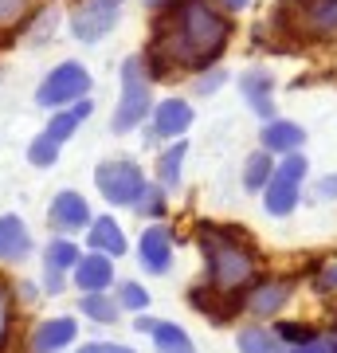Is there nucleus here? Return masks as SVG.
Instances as JSON below:
<instances>
[{"label": "nucleus", "mask_w": 337, "mask_h": 353, "mask_svg": "<svg viewBox=\"0 0 337 353\" xmlns=\"http://www.w3.org/2000/svg\"><path fill=\"white\" fill-rule=\"evenodd\" d=\"M43 287H48V294H59V290H63V271H59V267L43 263Z\"/></svg>", "instance_id": "33"}, {"label": "nucleus", "mask_w": 337, "mask_h": 353, "mask_svg": "<svg viewBox=\"0 0 337 353\" xmlns=\"http://www.w3.org/2000/svg\"><path fill=\"white\" fill-rule=\"evenodd\" d=\"M188 299L196 306L200 314H208L212 322H232V318L247 306V294H239V290H220V287H192L188 290Z\"/></svg>", "instance_id": "9"}, {"label": "nucleus", "mask_w": 337, "mask_h": 353, "mask_svg": "<svg viewBox=\"0 0 337 353\" xmlns=\"http://www.w3.org/2000/svg\"><path fill=\"white\" fill-rule=\"evenodd\" d=\"M43 263L59 267V271H71V267L79 263V248L71 240H51L48 252H43Z\"/></svg>", "instance_id": "25"}, {"label": "nucleus", "mask_w": 337, "mask_h": 353, "mask_svg": "<svg viewBox=\"0 0 337 353\" xmlns=\"http://www.w3.org/2000/svg\"><path fill=\"white\" fill-rule=\"evenodd\" d=\"M329 350L337 353V314H334V345H329Z\"/></svg>", "instance_id": "39"}, {"label": "nucleus", "mask_w": 337, "mask_h": 353, "mask_svg": "<svg viewBox=\"0 0 337 353\" xmlns=\"http://www.w3.org/2000/svg\"><path fill=\"white\" fill-rule=\"evenodd\" d=\"M185 141L176 138L169 150L161 153V161H157V181H161V189H176L181 185V165H185Z\"/></svg>", "instance_id": "22"}, {"label": "nucleus", "mask_w": 337, "mask_h": 353, "mask_svg": "<svg viewBox=\"0 0 337 353\" xmlns=\"http://www.w3.org/2000/svg\"><path fill=\"white\" fill-rule=\"evenodd\" d=\"M290 8L278 4V24L294 28V36L325 39L337 36V0H287Z\"/></svg>", "instance_id": "4"}, {"label": "nucleus", "mask_w": 337, "mask_h": 353, "mask_svg": "<svg viewBox=\"0 0 337 353\" xmlns=\"http://www.w3.org/2000/svg\"><path fill=\"white\" fill-rule=\"evenodd\" d=\"M87 90H90V71L83 63H75V59H67V63H59L43 83H39L36 106H43V110H59V106H67V102L83 99Z\"/></svg>", "instance_id": "5"}, {"label": "nucleus", "mask_w": 337, "mask_h": 353, "mask_svg": "<svg viewBox=\"0 0 337 353\" xmlns=\"http://www.w3.org/2000/svg\"><path fill=\"white\" fill-rule=\"evenodd\" d=\"M271 173H275V165H271V153L263 150V153H255L247 161V173H243V185H247L251 192H259L267 181H271Z\"/></svg>", "instance_id": "24"}, {"label": "nucleus", "mask_w": 337, "mask_h": 353, "mask_svg": "<svg viewBox=\"0 0 337 353\" xmlns=\"http://www.w3.org/2000/svg\"><path fill=\"white\" fill-rule=\"evenodd\" d=\"M118 306H130V310H145V306H150V294H145L138 283H122V287H118Z\"/></svg>", "instance_id": "29"}, {"label": "nucleus", "mask_w": 337, "mask_h": 353, "mask_svg": "<svg viewBox=\"0 0 337 353\" xmlns=\"http://www.w3.org/2000/svg\"><path fill=\"white\" fill-rule=\"evenodd\" d=\"M318 196H337V176H325V181H318Z\"/></svg>", "instance_id": "36"}, {"label": "nucleus", "mask_w": 337, "mask_h": 353, "mask_svg": "<svg viewBox=\"0 0 337 353\" xmlns=\"http://www.w3.org/2000/svg\"><path fill=\"white\" fill-rule=\"evenodd\" d=\"M48 220L59 228V232H83V228L90 224V208H87V201H83L75 189H63L59 196L51 201Z\"/></svg>", "instance_id": "10"}, {"label": "nucleus", "mask_w": 337, "mask_h": 353, "mask_svg": "<svg viewBox=\"0 0 337 353\" xmlns=\"http://www.w3.org/2000/svg\"><path fill=\"white\" fill-rule=\"evenodd\" d=\"M302 138H306V134H302L294 122H275V118H271V122L263 126V145H267V153H294L302 145Z\"/></svg>", "instance_id": "19"}, {"label": "nucleus", "mask_w": 337, "mask_h": 353, "mask_svg": "<svg viewBox=\"0 0 337 353\" xmlns=\"http://www.w3.org/2000/svg\"><path fill=\"white\" fill-rule=\"evenodd\" d=\"M90 248L102 252V255H110V259L125 255V236H122V228L114 224V216H99V220H90Z\"/></svg>", "instance_id": "18"}, {"label": "nucleus", "mask_w": 337, "mask_h": 353, "mask_svg": "<svg viewBox=\"0 0 337 353\" xmlns=\"http://www.w3.org/2000/svg\"><path fill=\"white\" fill-rule=\"evenodd\" d=\"M138 252H141V267L150 275H165L169 263H173V236H169V228H145Z\"/></svg>", "instance_id": "11"}, {"label": "nucleus", "mask_w": 337, "mask_h": 353, "mask_svg": "<svg viewBox=\"0 0 337 353\" xmlns=\"http://www.w3.org/2000/svg\"><path fill=\"white\" fill-rule=\"evenodd\" d=\"M36 0H0V28H12L16 20H24L32 12Z\"/></svg>", "instance_id": "28"}, {"label": "nucleus", "mask_w": 337, "mask_h": 353, "mask_svg": "<svg viewBox=\"0 0 337 353\" xmlns=\"http://www.w3.org/2000/svg\"><path fill=\"white\" fill-rule=\"evenodd\" d=\"M314 287H318V290H329V287H337V263H325V267H322V275L314 279Z\"/></svg>", "instance_id": "34"}, {"label": "nucleus", "mask_w": 337, "mask_h": 353, "mask_svg": "<svg viewBox=\"0 0 337 353\" xmlns=\"http://www.w3.org/2000/svg\"><path fill=\"white\" fill-rule=\"evenodd\" d=\"M290 290H294V283H290V279H271V283H259V287L247 294V310H251V314H259V318L278 314V310L287 306Z\"/></svg>", "instance_id": "15"}, {"label": "nucleus", "mask_w": 337, "mask_h": 353, "mask_svg": "<svg viewBox=\"0 0 337 353\" xmlns=\"http://www.w3.org/2000/svg\"><path fill=\"white\" fill-rule=\"evenodd\" d=\"M75 283H79V290H106L114 283V259L110 255H102V252L79 255Z\"/></svg>", "instance_id": "14"}, {"label": "nucleus", "mask_w": 337, "mask_h": 353, "mask_svg": "<svg viewBox=\"0 0 337 353\" xmlns=\"http://www.w3.org/2000/svg\"><path fill=\"white\" fill-rule=\"evenodd\" d=\"M153 110V99H150V79H145V63L138 55L122 63V102L110 118V130L114 134H130L134 126L145 122V114Z\"/></svg>", "instance_id": "3"}, {"label": "nucleus", "mask_w": 337, "mask_h": 353, "mask_svg": "<svg viewBox=\"0 0 337 353\" xmlns=\"http://www.w3.org/2000/svg\"><path fill=\"white\" fill-rule=\"evenodd\" d=\"M200 248L208 259V283L220 290H239L255 279V252L236 236V228H216V224H200Z\"/></svg>", "instance_id": "2"}, {"label": "nucleus", "mask_w": 337, "mask_h": 353, "mask_svg": "<svg viewBox=\"0 0 337 353\" xmlns=\"http://www.w3.org/2000/svg\"><path fill=\"white\" fill-rule=\"evenodd\" d=\"M275 334H278L283 341H290V345H302V341H314V338H318V334H314L310 326H302V322H283Z\"/></svg>", "instance_id": "30"}, {"label": "nucleus", "mask_w": 337, "mask_h": 353, "mask_svg": "<svg viewBox=\"0 0 337 353\" xmlns=\"http://www.w3.org/2000/svg\"><path fill=\"white\" fill-rule=\"evenodd\" d=\"M83 314L94 318V322H114L118 318V303L110 294H102V290H87L83 294Z\"/></svg>", "instance_id": "23"}, {"label": "nucleus", "mask_w": 337, "mask_h": 353, "mask_svg": "<svg viewBox=\"0 0 337 353\" xmlns=\"http://www.w3.org/2000/svg\"><path fill=\"white\" fill-rule=\"evenodd\" d=\"M138 212L141 216H165V192L157 189V185H141V192H138Z\"/></svg>", "instance_id": "27"}, {"label": "nucleus", "mask_w": 337, "mask_h": 353, "mask_svg": "<svg viewBox=\"0 0 337 353\" xmlns=\"http://www.w3.org/2000/svg\"><path fill=\"white\" fill-rule=\"evenodd\" d=\"M94 185L110 204H134L141 185H145V173L134 161H102L94 173Z\"/></svg>", "instance_id": "7"}, {"label": "nucleus", "mask_w": 337, "mask_h": 353, "mask_svg": "<svg viewBox=\"0 0 337 353\" xmlns=\"http://www.w3.org/2000/svg\"><path fill=\"white\" fill-rule=\"evenodd\" d=\"M306 169H310V165H306V157L290 153L287 161L271 173V181L263 185V204H267V212H271V216L294 212V204H298V181L306 176Z\"/></svg>", "instance_id": "6"}, {"label": "nucleus", "mask_w": 337, "mask_h": 353, "mask_svg": "<svg viewBox=\"0 0 337 353\" xmlns=\"http://www.w3.org/2000/svg\"><path fill=\"white\" fill-rule=\"evenodd\" d=\"M32 252V236H28V224L20 216H0V259L4 263H16Z\"/></svg>", "instance_id": "16"}, {"label": "nucleus", "mask_w": 337, "mask_h": 353, "mask_svg": "<svg viewBox=\"0 0 337 353\" xmlns=\"http://www.w3.org/2000/svg\"><path fill=\"white\" fill-rule=\"evenodd\" d=\"M192 126V106L185 99H165L161 106H153V134L157 138H181Z\"/></svg>", "instance_id": "13"}, {"label": "nucleus", "mask_w": 337, "mask_h": 353, "mask_svg": "<svg viewBox=\"0 0 337 353\" xmlns=\"http://www.w3.org/2000/svg\"><path fill=\"white\" fill-rule=\"evenodd\" d=\"M55 157H59V145H55L48 134H39V138L28 145V161L39 165V169H51V165H55Z\"/></svg>", "instance_id": "26"}, {"label": "nucleus", "mask_w": 337, "mask_h": 353, "mask_svg": "<svg viewBox=\"0 0 337 353\" xmlns=\"http://www.w3.org/2000/svg\"><path fill=\"white\" fill-rule=\"evenodd\" d=\"M239 90H243V99L251 102V110L271 122V114H275V99H271L275 83H271V75H263V71H247V75H239Z\"/></svg>", "instance_id": "17"}, {"label": "nucleus", "mask_w": 337, "mask_h": 353, "mask_svg": "<svg viewBox=\"0 0 337 353\" xmlns=\"http://www.w3.org/2000/svg\"><path fill=\"white\" fill-rule=\"evenodd\" d=\"M153 322H157V318H150V314H141L138 322H134V330H138V334H150V330H153Z\"/></svg>", "instance_id": "37"}, {"label": "nucleus", "mask_w": 337, "mask_h": 353, "mask_svg": "<svg viewBox=\"0 0 337 353\" xmlns=\"http://www.w3.org/2000/svg\"><path fill=\"white\" fill-rule=\"evenodd\" d=\"M224 4H227V8H236V12H239V8H247L251 0H224Z\"/></svg>", "instance_id": "38"}, {"label": "nucleus", "mask_w": 337, "mask_h": 353, "mask_svg": "<svg viewBox=\"0 0 337 353\" xmlns=\"http://www.w3.org/2000/svg\"><path fill=\"white\" fill-rule=\"evenodd\" d=\"M79 353H134L130 345H118V341H87Z\"/></svg>", "instance_id": "32"}, {"label": "nucleus", "mask_w": 337, "mask_h": 353, "mask_svg": "<svg viewBox=\"0 0 337 353\" xmlns=\"http://www.w3.org/2000/svg\"><path fill=\"white\" fill-rule=\"evenodd\" d=\"M118 8H122V0H87L75 12V20H71V32H75L83 43H94V39H102L114 28Z\"/></svg>", "instance_id": "8"}, {"label": "nucleus", "mask_w": 337, "mask_h": 353, "mask_svg": "<svg viewBox=\"0 0 337 353\" xmlns=\"http://www.w3.org/2000/svg\"><path fill=\"white\" fill-rule=\"evenodd\" d=\"M290 353H334V350H329L325 341H318V338H314V341H302V345H294Z\"/></svg>", "instance_id": "35"}, {"label": "nucleus", "mask_w": 337, "mask_h": 353, "mask_svg": "<svg viewBox=\"0 0 337 353\" xmlns=\"http://www.w3.org/2000/svg\"><path fill=\"white\" fill-rule=\"evenodd\" d=\"M75 334H79L75 318H48L32 334V353H59L75 341Z\"/></svg>", "instance_id": "12"}, {"label": "nucleus", "mask_w": 337, "mask_h": 353, "mask_svg": "<svg viewBox=\"0 0 337 353\" xmlns=\"http://www.w3.org/2000/svg\"><path fill=\"white\" fill-rule=\"evenodd\" d=\"M239 350H243V353H287V350H283V338L271 334L267 326L239 330Z\"/></svg>", "instance_id": "20"}, {"label": "nucleus", "mask_w": 337, "mask_h": 353, "mask_svg": "<svg viewBox=\"0 0 337 353\" xmlns=\"http://www.w3.org/2000/svg\"><path fill=\"white\" fill-rule=\"evenodd\" d=\"M8 326H12V294H8L4 283H0V345H4V338H8Z\"/></svg>", "instance_id": "31"}, {"label": "nucleus", "mask_w": 337, "mask_h": 353, "mask_svg": "<svg viewBox=\"0 0 337 353\" xmlns=\"http://www.w3.org/2000/svg\"><path fill=\"white\" fill-rule=\"evenodd\" d=\"M227 36H232V20L216 12L212 0H169V12L153 28L150 55L141 59L145 75L169 79L176 67L204 71L224 55Z\"/></svg>", "instance_id": "1"}, {"label": "nucleus", "mask_w": 337, "mask_h": 353, "mask_svg": "<svg viewBox=\"0 0 337 353\" xmlns=\"http://www.w3.org/2000/svg\"><path fill=\"white\" fill-rule=\"evenodd\" d=\"M150 334L157 341V353H192V338L181 326H173V322H153Z\"/></svg>", "instance_id": "21"}]
</instances>
